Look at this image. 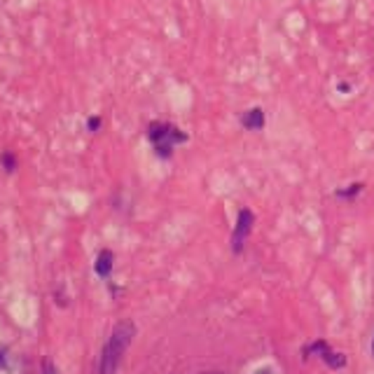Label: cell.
Segmentation results:
<instances>
[{"label": "cell", "mask_w": 374, "mask_h": 374, "mask_svg": "<svg viewBox=\"0 0 374 374\" xmlns=\"http://www.w3.org/2000/svg\"><path fill=\"white\" fill-rule=\"evenodd\" d=\"M148 141L152 143V148H155V155L157 157L171 159L173 148L178 143H185L187 141V134H185V131H180L171 122H150V127H148Z\"/></svg>", "instance_id": "obj_2"}, {"label": "cell", "mask_w": 374, "mask_h": 374, "mask_svg": "<svg viewBox=\"0 0 374 374\" xmlns=\"http://www.w3.org/2000/svg\"><path fill=\"white\" fill-rule=\"evenodd\" d=\"M136 337V325L131 320H120L110 332L104 354H101L99 374H117V368L122 363V356L127 354L131 339Z\"/></svg>", "instance_id": "obj_1"}, {"label": "cell", "mask_w": 374, "mask_h": 374, "mask_svg": "<svg viewBox=\"0 0 374 374\" xmlns=\"http://www.w3.org/2000/svg\"><path fill=\"white\" fill-rule=\"evenodd\" d=\"M87 129H89L92 134H96L101 129V117H89V120H87Z\"/></svg>", "instance_id": "obj_8"}, {"label": "cell", "mask_w": 374, "mask_h": 374, "mask_svg": "<svg viewBox=\"0 0 374 374\" xmlns=\"http://www.w3.org/2000/svg\"><path fill=\"white\" fill-rule=\"evenodd\" d=\"M241 127L248 131H260L262 127H265V113H262V108L246 110V113L241 115Z\"/></svg>", "instance_id": "obj_4"}, {"label": "cell", "mask_w": 374, "mask_h": 374, "mask_svg": "<svg viewBox=\"0 0 374 374\" xmlns=\"http://www.w3.org/2000/svg\"><path fill=\"white\" fill-rule=\"evenodd\" d=\"M320 358L330 365V368H335V370H339V368H344V365H347V358H344L342 354H335V351H330V347H325V349L320 351Z\"/></svg>", "instance_id": "obj_6"}, {"label": "cell", "mask_w": 374, "mask_h": 374, "mask_svg": "<svg viewBox=\"0 0 374 374\" xmlns=\"http://www.w3.org/2000/svg\"><path fill=\"white\" fill-rule=\"evenodd\" d=\"M113 262H115V255L110 251H101L99 258H96V265H94V269H96L99 276H108L110 271H113Z\"/></svg>", "instance_id": "obj_5"}, {"label": "cell", "mask_w": 374, "mask_h": 374, "mask_svg": "<svg viewBox=\"0 0 374 374\" xmlns=\"http://www.w3.org/2000/svg\"><path fill=\"white\" fill-rule=\"evenodd\" d=\"M253 223H255V218L251 211L241 208L239 218H237V227H234V234H232V251L234 253L244 251V244H246L248 234H251V230H253Z\"/></svg>", "instance_id": "obj_3"}, {"label": "cell", "mask_w": 374, "mask_h": 374, "mask_svg": "<svg viewBox=\"0 0 374 374\" xmlns=\"http://www.w3.org/2000/svg\"><path fill=\"white\" fill-rule=\"evenodd\" d=\"M3 365H5V354L0 351V368H3Z\"/></svg>", "instance_id": "obj_11"}, {"label": "cell", "mask_w": 374, "mask_h": 374, "mask_svg": "<svg viewBox=\"0 0 374 374\" xmlns=\"http://www.w3.org/2000/svg\"><path fill=\"white\" fill-rule=\"evenodd\" d=\"M361 189H363V185H358V182H356V185H351V189H339L337 194H339V197H354V194L361 192Z\"/></svg>", "instance_id": "obj_9"}, {"label": "cell", "mask_w": 374, "mask_h": 374, "mask_svg": "<svg viewBox=\"0 0 374 374\" xmlns=\"http://www.w3.org/2000/svg\"><path fill=\"white\" fill-rule=\"evenodd\" d=\"M0 164H3V168L7 173H12L14 168H17V157L12 155V152H3V157H0Z\"/></svg>", "instance_id": "obj_7"}, {"label": "cell", "mask_w": 374, "mask_h": 374, "mask_svg": "<svg viewBox=\"0 0 374 374\" xmlns=\"http://www.w3.org/2000/svg\"><path fill=\"white\" fill-rule=\"evenodd\" d=\"M42 374H58V370L54 368V363L45 361V363H42Z\"/></svg>", "instance_id": "obj_10"}, {"label": "cell", "mask_w": 374, "mask_h": 374, "mask_svg": "<svg viewBox=\"0 0 374 374\" xmlns=\"http://www.w3.org/2000/svg\"><path fill=\"white\" fill-rule=\"evenodd\" d=\"M372 354H374V342H372Z\"/></svg>", "instance_id": "obj_12"}]
</instances>
